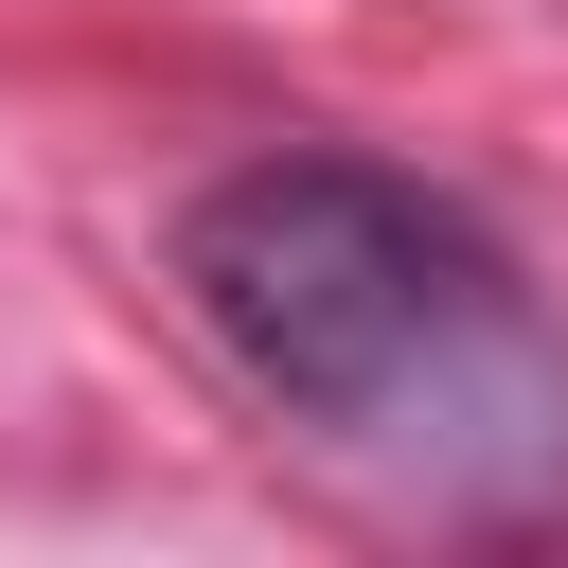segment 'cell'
<instances>
[{
    "label": "cell",
    "mask_w": 568,
    "mask_h": 568,
    "mask_svg": "<svg viewBox=\"0 0 568 568\" xmlns=\"http://www.w3.org/2000/svg\"><path fill=\"white\" fill-rule=\"evenodd\" d=\"M178 302L284 426H320L390 479L497 497V479L568 462V337L532 320L515 248L355 142H266V160L195 178Z\"/></svg>",
    "instance_id": "obj_1"
}]
</instances>
